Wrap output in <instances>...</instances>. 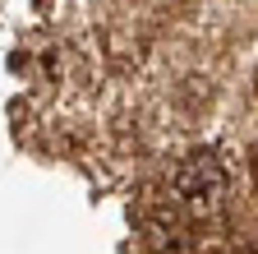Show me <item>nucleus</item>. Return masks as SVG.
<instances>
[{"mask_svg": "<svg viewBox=\"0 0 258 254\" xmlns=\"http://www.w3.org/2000/svg\"><path fill=\"white\" fill-rule=\"evenodd\" d=\"M253 171H258V148H253Z\"/></svg>", "mask_w": 258, "mask_h": 254, "instance_id": "f03ea898", "label": "nucleus"}, {"mask_svg": "<svg viewBox=\"0 0 258 254\" xmlns=\"http://www.w3.org/2000/svg\"><path fill=\"white\" fill-rule=\"evenodd\" d=\"M175 194L194 208V213H217L221 199H226V167L217 162V153L199 148L189 153L180 171H175Z\"/></svg>", "mask_w": 258, "mask_h": 254, "instance_id": "f257e3e1", "label": "nucleus"}]
</instances>
